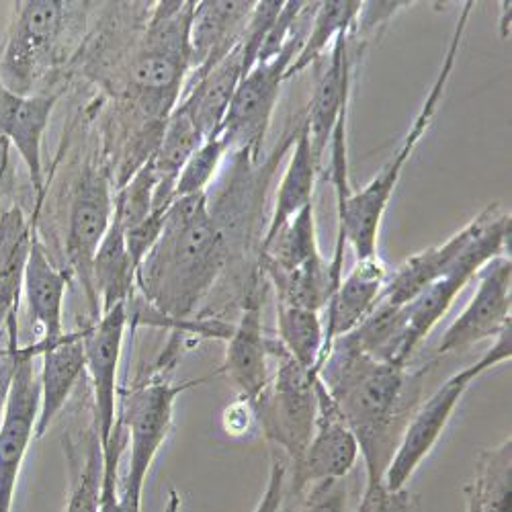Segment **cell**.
<instances>
[{
	"label": "cell",
	"mask_w": 512,
	"mask_h": 512,
	"mask_svg": "<svg viewBox=\"0 0 512 512\" xmlns=\"http://www.w3.org/2000/svg\"><path fill=\"white\" fill-rule=\"evenodd\" d=\"M226 261V236L211 218L207 193H199L170 205L158 240L138 265L136 285L164 324L226 340L232 324L187 322L218 281Z\"/></svg>",
	"instance_id": "6da1fadb"
},
{
	"label": "cell",
	"mask_w": 512,
	"mask_h": 512,
	"mask_svg": "<svg viewBox=\"0 0 512 512\" xmlns=\"http://www.w3.org/2000/svg\"><path fill=\"white\" fill-rule=\"evenodd\" d=\"M404 365L381 363L357 349L351 336L336 338L318 377L355 433L365 463V486L383 482L400 437L418 406L420 377Z\"/></svg>",
	"instance_id": "7a4b0ae2"
},
{
	"label": "cell",
	"mask_w": 512,
	"mask_h": 512,
	"mask_svg": "<svg viewBox=\"0 0 512 512\" xmlns=\"http://www.w3.org/2000/svg\"><path fill=\"white\" fill-rule=\"evenodd\" d=\"M474 7H476L474 0H467V3H463L457 23H455V29H453V35H451V41H449V48H447L443 64L439 68V74L433 82L431 91L426 93L422 107L418 109V113L410 125V130L402 138L394 156L379 168V173L363 189L353 191L349 195V199L345 201V205L336 211V222H338L336 248H334L332 261H328L334 289L345 277L343 265H345V244L347 242L353 246L357 261L369 259V256L377 254V240H379L383 216H386V209L392 201V195L402 179L406 162L412 158L416 146L420 144V140L424 138L426 130H429L435 115H437L443 93H445L449 78L453 74V66H455L461 41H463L467 23H469V15H472Z\"/></svg>",
	"instance_id": "3957f363"
},
{
	"label": "cell",
	"mask_w": 512,
	"mask_h": 512,
	"mask_svg": "<svg viewBox=\"0 0 512 512\" xmlns=\"http://www.w3.org/2000/svg\"><path fill=\"white\" fill-rule=\"evenodd\" d=\"M195 3L164 0L154 9L144 46L130 66L132 99L164 123L189 76V27Z\"/></svg>",
	"instance_id": "277c9868"
},
{
	"label": "cell",
	"mask_w": 512,
	"mask_h": 512,
	"mask_svg": "<svg viewBox=\"0 0 512 512\" xmlns=\"http://www.w3.org/2000/svg\"><path fill=\"white\" fill-rule=\"evenodd\" d=\"M510 357L512 332L510 326H506L494 338L492 347L476 363L453 373L447 381H443V386H439L435 394H431L420 406H416L400 437V443L386 469V474H383V484H386L388 490L406 488V484L416 474V469L422 465V461L437 447L449 420L453 418L457 404L461 402L469 386H472V383L488 369L504 361H510Z\"/></svg>",
	"instance_id": "5b68a950"
},
{
	"label": "cell",
	"mask_w": 512,
	"mask_h": 512,
	"mask_svg": "<svg viewBox=\"0 0 512 512\" xmlns=\"http://www.w3.org/2000/svg\"><path fill=\"white\" fill-rule=\"evenodd\" d=\"M199 383H203V379L185 381L181 386H173L166 379H156L142 383L123 396L117 420L125 429V447L130 449L127 474L119 490L123 512H142L146 476L170 429H173L175 402L185 390L199 386Z\"/></svg>",
	"instance_id": "8992f818"
},
{
	"label": "cell",
	"mask_w": 512,
	"mask_h": 512,
	"mask_svg": "<svg viewBox=\"0 0 512 512\" xmlns=\"http://www.w3.org/2000/svg\"><path fill=\"white\" fill-rule=\"evenodd\" d=\"M271 357L279 365L261 398L254 402V412L263 435L287 455L295 472L300 469L314 435L318 373L297 365L277 338H271Z\"/></svg>",
	"instance_id": "52a82bcc"
},
{
	"label": "cell",
	"mask_w": 512,
	"mask_h": 512,
	"mask_svg": "<svg viewBox=\"0 0 512 512\" xmlns=\"http://www.w3.org/2000/svg\"><path fill=\"white\" fill-rule=\"evenodd\" d=\"M312 5L314 3H310L300 17V23H297L285 48L271 60L256 62L242 76L218 132V138L224 142L228 152L252 154V158L261 152L279 101L281 84L287 80V70L304 46L308 33V29H304V19Z\"/></svg>",
	"instance_id": "ba28073f"
},
{
	"label": "cell",
	"mask_w": 512,
	"mask_h": 512,
	"mask_svg": "<svg viewBox=\"0 0 512 512\" xmlns=\"http://www.w3.org/2000/svg\"><path fill=\"white\" fill-rule=\"evenodd\" d=\"M66 3L60 0H27L17 3L9 39L0 58V80L17 95L31 89L44 76L56 56L64 27Z\"/></svg>",
	"instance_id": "9c48e42d"
},
{
	"label": "cell",
	"mask_w": 512,
	"mask_h": 512,
	"mask_svg": "<svg viewBox=\"0 0 512 512\" xmlns=\"http://www.w3.org/2000/svg\"><path fill=\"white\" fill-rule=\"evenodd\" d=\"M15 316H11V355L13 375L3 408V424H0V512H11L13 496L21 467L35 437L39 416L41 390L35 377L33 357L37 351L31 347H15Z\"/></svg>",
	"instance_id": "30bf717a"
},
{
	"label": "cell",
	"mask_w": 512,
	"mask_h": 512,
	"mask_svg": "<svg viewBox=\"0 0 512 512\" xmlns=\"http://www.w3.org/2000/svg\"><path fill=\"white\" fill-rule=\"evenodd\" d=\"M113 222V195L111 185L101 170L87 166L80 173L70 203V220L66 236L68 261L93 310V320L101 316L99 300L93 285V261L95 254L107 236Z\"/></svg>",
	"instance_id": "8fae6325"
},
{
	"label": "cell",
	"mask_w": 512,
	"mask_h": 512,
	"mask_svg": "<svg viewBox=\"0 0 512 512\" xmlns=\"http://www.w3.org/2000/svg\"><path fill=\"white\" fill-rule=\"evenodd\" d=\"M318 414L314 435L300 469L293 472L291 492L302 496L308 486L320 482H345L359 463L361 449L355 433L322 379H316Z\"/></svg>",
	"instance_id": "7c38bea8"
},
{
	"label": "cell",
	"mask_w": 512,
	"mask_h": 512,
	"mask_svg": "<svg viewBox=\"0 0 512 512\" xmlns=\"http://www.w3.org/2000/svg\"><path fill=\"white\" fill-rule=\"evenodd\" d=\"M478 289L463 312L445 330L439 355L465 351L484 340H494L510 326L512 308V261L502 254L482 267Z\"/></svg>",
	"instance_id": "4fadbf2b"
},
{
	"label": "cell",
	"mask_w": 512,
	"mask_h": 512,
	"mask_svg": "<svg viewBox=\"0 0 512 512\" xmlns=\"http://www.w3.org/2000/svg\"><path fill=\"white\" fill-rule=\"evenodd\" d=\"M130 304H117L84 328V357L93 386V426L105 449L117 422V371L123 353Z\"/></svg>",
	"instance_id": "5bb4252c"
},
{
	"label": "cell",
	"mask_w": 512,
	"mask_h": 512,
	"mask_svg": "<svg viewBox=\"0 0 512 512\" xmlns=\"http://www.w3.org/2000/svg\"><path fill=\"white\" fill-rule=\"evenodd\" d=\"M259 283L261 281L256 277L252 279L240 320L232 326V332L226 338L224 357V373L228 381L238 392V398L248 400L250 404L261 398L271 381V338L263 324V295Z\"/></svg>",
	"instance_id": "9a60e30c"
},
{
	"label": "cell",
	"mask_w": 512,
	"mask_h": 512,
	"mask_svg": "<svg viewBox=\"0 0 512 512\" xmlns=\"http://www.w3.org/2000/svg\"><path fill=\"white\" fill-rule=\"evenodd\" d=\"M252 0H203L195 3L189 27V76H199L226 58L242 41L250 15Z\"/></svg>",
	"instance_id": "2e32d148"
},
{
	"label": "cell",
	"mask_w": 512,
	"mask_h": 512,
	"mask_svg": "<svg viewBox=\"0 0 512 512\" xmlns=\"http://www.w3.org/2000/svg\"><path fill=\"white\" fill-rule=\"evenodd\" d=\"M68 289V277L64 271L56 269L48 254L37 242H29L27 259L23 265V291L29 306V314L39 330L37 343L33 349L39 353L58 345L64 338V300Z\"/></svg>",
	"instance_id": "e0dca14e"
},
{
	"label": "cell",
	"mask_w": 512,
	"mask_h": 512,
	"mask_svg": "<svg viewBox=\"0 0 512 512\" xmlns=\"http://www.w3.org/2000/svg\"><path fill=\"white\" fill-rule=\"evenodd\" d=\"M388 277V265L379 259V254H375L369 259L357 261L351 273L338 283L326 304L328 316L324 322L322 361L326 359L336 338L351 334L371 314L379 302L383 287L388 283Z\"/></svg>",
	"instance_id": "ac0fdd59"
},
{
	"label": "cell",
	"mask_w": 512,
	"mask_h": 512,
	"mask_svg": "<svg viewBox=\"0 0 512 512\" xmlns=\"http://www.w3.org/2000/svg\"><path fill=\"white\" fill-rule=\"evenodd\" d=\"M349 33H343L330 50V58L318 74L316 87L312 93L308 117L304 121L316 164L322 170L324 154L330 148V138L336 127L338 115L343 107L351 101V76L353 60L349 50Z\"/></svg>",
	"instance_id": "d6986e66"
},
{
	"label": "cell",
	"mask_w": 512,
	"mask_h": 512,
	"mask_svg": "<svg viewBox=\"0 0 512 512\" xmlns=\"http://www.w3.org/2000/svg\"><path fill=\"white\" fill-rule=\"evenodd\" d=\"M244 74L242 41L216 66L193 76L181 95V105L189 111L205 140L218 136L232 97Z\"/></svg>",
	"instance_id": "ffe728a7"
},
{
	"label": "cell",
	"mask_w": 512,
	"mask_h": 512,
	"mask_svg": "<svg viewBox=\"0 0 512 512\" xmlns=\"http://www.w3.org/2000/svg\"><path fill=\"white\" fill-rule=\"evenodd\" d=\"M41 377H39V416L35 426V437L41 439L58 412L64 408L78 379L87 371V357H84V330L66 332L58 345L48 347L39 353Z\"/></svg>",
	"instance_id": "44dd1931"
},
{
	"label": "cell",
	"mask_w": 512,
	"mask_h": 512,
	"mask_svg": "<svg viewBox=\"0 0 512 512\" xmlns=\"http://www.w3.org/2000/svg\"><path fill=\"white\" fill-rule=\"evenodd\" d=\"M205 138L195 125L189 111L179 103L168 115L160 140L150 156L156 175L154 213H166L175 203V187L187 160L201 148Z\"/></svg>",
	"instance_id": "7402d4cb"
},
{
	"label": "cell",
	"mask_w": 512,
	"mask_h": 512,
	"mask_svg": "<svg viewBox=\"0 0 512 512\" xmlns=\"http://www.w3.org/2000/svg\"><path fill=\"white\" fill-rule=\"evenodd\" d=\"M58 103V95L35 93V95H19L5 127L3 138L9 140L13 148H17L21 160L29 170L31 185L41 203L44 197V156H41V144L50 125V117Z\"/></svg>",
	"instance_id": "603a6c76"
},
{
	"label": "cell",
	"mask_w": 512,
	"mask_h": 512,
	"mask_svg": "<svg viewBox=\"0 0 512 512\" xmlns=\"http://www.w3.org/2000/svg\"><path fill=\"white\" fill-rule=\"evenodd\" d=\"M320 173V166L316 164L310 136L306 125L297 134L295 148L291 154V160L285 168L277 199H275V209L269 222V228L263 236V244L271 242L275 234L300 213L304 207L312 205L314 201V187H316V177Z\"/></svg>",
	"instance_id": "cb8c5ba5"
},
{
	"label": "cell",
	"mask_w": 512,
	"mask_h": 512,
	"mask_svg": "<svg viewBox=\"0 0 512 512\" xmlns=\"http://www.w3.org/2000/svg\"><path fill=\"white\" fill-rule=\"evenodd\" d=\"M136 263L127 248L125 232L113 218L107 236L103 238L93 261V285L101 314L117 304H130L136 285Z\"/></svg>",
	"instance_id": "d4e9b609"
},
{
	"label": "cell",
	"mask_w": 512,
	"mask_h": 512,
	"mask_svg": "<svg viewBox=\"0 0 512 512\" xmlns=\"http://www.w3.org/2000/svg\"><path fill=\"white\" fill-rule=\"evenodd\" d=\"M361 7L363 3H357V0H328V3H318L304 39V46L289 66L287 78L304 72L310 64L326 54L328 46H334V41L340 35L351 31L359 19Z\"/></svg>",
	"instance_id": "484cf974"
},
{
	"label": "cell",
	"mask_w": 512,
	"mask_h": 512,
	"mask_svg": "<svg viewBox=\"0 0 512 512\" xmlns=\"http://www.w3.org/2000/svg\"><path fill=\"white\" fill-rule=\"evenodd\" d=\"M277 340L297 365L318 373L324 351V324L320 312L279 304Z\"/></svg>",
	"instance_id": "4316f807"
},
{
	"label": "cell",
	"mask_w": 512,
	"mask_h": 512,
	"mask_svg": "<svg viewBox=\"0 0 512 512\" xmlns=\"http://www.w3.org/2000/svg\"><path fill=\"white\" fill-rule=\"evenodd\" d=\"M512 443L510 437L498 447L486 449L480 453L476 478L472 480L482 512H510V463Z\"/></svg>",
	"instance_id": "83f0119b"
},
{
	"label": "cell",
	"mask_w": 512,
	"mask_h": 512,
	"mask_svg": "<svg viewBox=\"0 0 512 512\" xmlns=\"http://www.w3.org/2000/svg\"><path fill=\"white\" fill-rule=\"evenodd\" d=\"M103 492V447L93 426L87 455L72 461V492L64 512H99Z\"/></svg>",
	"instance_id": "f1b7e54d"
},
{
	"label": "cell",
	"mask_w": 512,
	"mask_h": 512,
	"mask_svg": "<svg viewBox=\"0 0 512 512\" xmlns=\"http://www.w3.org/2000/svg\"><path fill=\"white\" fill-rule=\"evenodd\" d=\"M226 154H228V150L218 136L205 140L201 144V148L187 160V164L181 170V175L177 179V187H175V201L205 193L211 179L216 177L218 168H220L222 160L226 158Z\"/></svg>",
	"instance_id": "f546056e"
},
{
	"label": "cell",
	"mask_w": 512,
	"mask_h": 512,
	"mask_svg": "<svg viewBox=\"0 0 512 512\" xmlns=\"http://www.w3.org/2000/svg\"><path fill=\"white\" fill-rule=\"evenodd\" d=\"M297 512H347L345 482H320L306 488Z\"/></svg>",
	"instance_id": "4dcf8cb0"
},
{
	"label": "cell",
	"mask_w": 512,
	"mask_h": 512,
	"mask_svg": "<svg viewBox=\"0 0 512 512\" xmlns=\"http://www.w3.org/2000/svg\"><path fill=\"white\" fill-rule=\"evenodd\" d=\"M355 512H412V498L408 490H388L379 482L365 486L361 502Z\"/></svg>",
	"instance_id": "1f68e13d"
},
{
	"label": "cell",
	"mask_w": 512,
	"mask_h": 512,
	"mask_svg": "<svg viewBox=\"0 0 512 512\" xmlns=\"http://www.w3.org/2000/svg\"><path fill=\"white\" fill-rule=\"evenodd\" d=\"M287 494V463L273 455L267 488L252 512H281Z\"/></svg>",
	"instance_id": "d6a6232c"
},
{
	"label": "cell",
	"mask_w": 512,
	"mask_h": 512,
	"mask_svg": "<svg viewBox=\"0 0 512 512\" xmlns=\"http://www.w3.org/2000/svg\"><path fill=\"white\" fill-rule=\"evenodd\" d=\"M256 420L254 404L248 400L238 398L230 408L224 412V426L228 435H244L250 429V422Z\"/></svg>",
	"instance_id": "836d02e7"
},
{
	"label": "cell",
	"mask_w": 512,
	"mask_h": 512,
	"mask_svg": "<svg viewBox=\"0 0 512 512\" xmlns=\"http://www.w3.org/2000/svg\"><path fill=\"white\" fill-rule=\"evenodd\" d=\"M9 156H11V144L7 138L0 136V187H3V179L9 168Z\"/></svg>",
	"instance_id": "e575fe53"
},
{
	"label": "cell",
	"mask_w": 512,
	"mask_h": 512,
	"mask_svg": "<svg viewBox=\"0 0 512 512\" xmlns=\"http://www.w3.org/2000/svg\"><path fill=\"white\" fill-rule=\"evenodd\" d=\"M465 512H482L480 510V500H478V492L474 488V484L469 482L465 486Z\"/></svg>",
	"instance_id": "d590c367"
},
{
	"label": "cell",
	"mask_w": 512,
	"mask_h": 512,
	"mask_svg": "<svg viewBox=\"0 0 512 512\" xmlns=\"http://www.w3.org/2000/svg\"><path fill=\"white\" fill-rule=\"evenodd\" d=\"M183 510V502H181V496L177 490L170 488L168 492V502L164 506V512H181Z\"/></svg>",
	"instance_id": "8d00e7d4"
},
{
	"label": "cell",
	"mask_w": 512,
	"mask_h": 512,
	"mask_svg": "<svg viewBox=\"0 0 512 512\" xmlns=\"http://www.w3.org/2000/svg\"><path fill=\"white\" fill-rule=\"evenodd\" d=\"M11 386V383H9ZM9 386H3V383H0V408H5V400H7V394H9Z\"/></svg>",
	"instance_id": "74e56055"
}]
</instances>
